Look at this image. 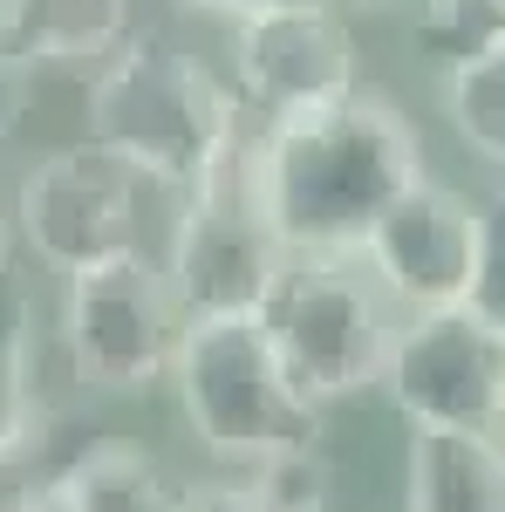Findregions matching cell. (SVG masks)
<instances>
[{"label": "cell", "mask_w": 505, "mask_h": 512, "mask_svg": "<svg viewBox=\"0 0 505 512\" xmlns=\"http://www.w3.org/2000/svg\"><path fill=\"white\" fill-rule=\"evenodd\" d=\"M0 512H55L48 492H0Z\"/></svg>", "instance_id": "21"}, {"label": "cell", "mask_w": 505, "mask_h": 512, "mask_svg": "<svg viewBox=\"0 0 505 512\" xmlns=\"http://www.w3.org/2000/svg\"><path fill=\"white\" fill-rule=\"evenodd\" d=\"M28 369H35V294L7 260L0 267V383H28Z\"/></svg>", "instance_id": "18"}, {"label": "cell", "mask_w": 505, "mask_h": 512, "mask_svg": "<svg viewBox=\"0 0 505 512\" xmlns=\"http://www.w3.org/2000/svg\"><path fill=\"white\" fill-rule=\"evenodd\" d=\"M287 246L267 226V212L246 192V171H226L219 185L178 198V226H171V260L164 280L178 294L185 321H226V315H260L273 287L287 274Z\"/></svg>", "instance_id": "7"}, {"label": "cell", "mask_w": 505, "mask_h": 512, "mask_svg": "<svg viewBox=\"0 0 505 512\" xmlns=\"http://www.w3.org/2000/svg\"><path fill=\"white\" fill-rule=\"evenodd\" d=\"M130 35V0H0V69L103 62Z\"/></svg>", "instance_id": "11"}, {"label": "cell", "mask_w": 505, "mask_h": 512, "mask_svg": "<svg viewBox=\"0 0 505 512\" xmlns=\"http://www.w3.org/2000/svg\"><path fill=\"white\" fill-rule=\"evenodd\" d=\"M48 499H55V512H178L185 506V485H171L157 472V458H144L137 444L89 437L76 458L55 472Z\"/></svg>", "instance_id": "13"}, {"label": "cell", "mask_w": 505, "mask_h": 512, "mask_svg": "<svg viewBox=\"0 0 505 512\" xmlns=\"http://www.w3.org/2000/svg\"><path fill=\"white\" fill-rule=\"evenodd\" d=\"M239 171L287 253H362L369 226L424 178V144L383 89H349L328 110L267 123Z\"/></svg>", "instance_id": "1"}, {"label": "cell", "mask_w": 505, "mask_h": 512, "mask_svg": "<svg viewBox=\"0 0 505 512\" xmlns=\"http://www.w3.org/2000/svg\"><path fill=\"white\" fill-rule=\"evenodd\" d=\"M260 328L308 403H342L383 383L403 321L362 253H294L260 308Z\"/></svg>", "instance_id": "4"}, {"label": "cell", "mask_w": 505, "mask_h": 512, "mask_svg": "<svg viewBox=\"0 0 505 512\" xmlns=\"http://www.w3.org/2000/svg\"><path fill=\"white\" fill-rule=\"evenodd\" d=\"M492 437H499V451H505V417H499V431H492Z\"/></svg>", "instance_id": "23"}, {"label": "cell", "mask_w": 505, "mask_h": 512, "mask_svg": "<svg viewBox=\"0 0 505 512\" xmlns=\"http://www.w3.org/2000/svg\"><path fill=\"white\" fill-rule=\"evenodd\" d=\"M178 512H280L267 492H253L246 478H212V485H185Z\"/></svg>", "instance_id": "19"}, {"label": "cell", "mask_w": 505, "mask_h": 512, "mask_svg": "<svg viewBox=\"0 0 505 512\" xmlns=\"http://www.w3.org/2000/svg\"><path fill=\"white\" fill-rule=\"evenodd\" d=\"M192 14H226V21H246V14H267V7H294V0H178Z\"/></svg>", "instance_id": "20"}, {"label": "cell", "mask_w": 505, "mask_h": 512, "mask_svg": "<svg viewBox=\"0 0 505 512\" xmlns=\"http://www.w3.org/2000/svg\"><path fill=\"white\" fill-rule=\"evenodd\" d=\"M7 239H14V226H7V212H0V267H7Z\"/></svg>", "instance_id": "22"}, {"label": "cell", "mask_w": 505, "mask_h": 512, "mask_svg": "<svg viewBox=\"0 0 505 512\" xmlns=\"http://www.w3.org/2000/svg\"><path fill=\"white\" fill-rule=\"evenodd\" d=\"M383 390L410 417V431L492 437L505 417V335L471 308L410 315L396 328Z\"/></svg>", "instance_id": "8"}, {"label": "cell", "mask_w": 505, "mask_h": 512, "mask_svg": "<svg viewBox=\"0 0 505 512\" xmlns=\"http://www.w3.org/2000/svg\"><path fill=\"white\" fill-rule=\"evenodd\" d=\"M410 41L424 48L430 62L458 69V62H471V55H485V48L505 41V0H417Z\"/></svg>", "instance_id": "15"}, {"label": "cell", "mask_w": 505, "mask_h": 512, "mask_svg": "<svg viewBox=\"0 0 505 512\" xmlns=\"http://www.w3.org/2000/svg\"><path fill=\"white\" fill-rule=\"evenodd\" d=\"M233 69L239 96L267 123L328 110L349 89H362L355 35L328 0H294V7H267V14L233 21Z\"/></svg>", "instance_id": "9"}, {"label": "cell", "mask_w": 505, "mask_h": 512, "mask_svg": "<svg viewBox=\"0 0 505 512\" xmlns=\"http://www.w3.org/2000/svg\"><path fill=\"white\" fill-rule=\"evenodd\" d=\"M89 137L137 164L157 192L192 198L239 164V103L219 76L157 28L130 35L96 62L89 82Z\"/></svg>", "instance_id": "2"}, {"label": "cell", "mask_w": 505, "mask_h": 512, "mask_svg": "<svg viewBox=\"0 0 505 512\" xmlns=\"http://www.w3.org/2000/svg\"><path fill=\"white\" fill-rule=\"evenodd\" d=\"M178 335H185V308H178V294L151 253L69 274L62 342H69V362H76L82 383L117 396L151 390L157 376H171Z\"/></svg>", "instance_id": "6"}, {"label": "cell", "mask_w": 505, "mask_h": 512, "mask_svg": "<svg viewBox=\"0 0 505 512\" xmlns=\"http://www.w3.org/2000/svg\"><path fill=\"white\" fill-rule=\"evenodd\" d=\"M444 103H451V123H458V137L471 151L505 164V41L444 76Z\"/></svg>", "instance_id": "14"}, {"label": "cell", "mask_w": 505, "mask_h": 512, "mask_svg": "<svg viewBox=\"0 0 505 512\" xmlns=\"http://www.w3.org/2000/svg\"><path fill=\"white\" fill-rule=\"evenodd\" d=\"M362 260L403 315L465 308L471 274H478V205L451 185H437V178H417L369 226Z\"/></svg>", "instance_id": "10"}, {"label": "cell", "mask_w": 505, "mask_h": 512, "mask_svg": "<svg viewBox=\"0 0 505 512\" xmlns=\"http://www.w3.org/2000/svg\"><path fill=\"white\" fill-rule=\"evenodd\" d=\"M465 308L505 335V192L492 205H478V274H471Z\"/></svg>", "instance_id": "16"}, {"label": "cell", "mask_w": 505, "mask_h": 512, "mask_svg": "<svg viewBox=\"0 0 505 512\" xmlns=\"http://www.w3.org/2000/svg\"><path fill=\"white\" fill-rule=\"evenodd\" d=\"M171 383L185 403V424L212 458L233 465H273L287 451L321 444V403L287 383L260 315H226V321H185Z\"/></svg>", "instance_id": "3"}, {"label": "cell", "mask_w": 505, "mask_h": 512, "mask_svg": "<svg viewBox=\"0 0 505 512\" xmlns=\"http://www.w3.org/2000/svg\"><path fill=\"white\" fill-rule=\"evenodd\" d=\"M403 512H505V451L471 431H410Z\"/></svg>", "instance_id": "12"}, {"label": "cell", "mask_w": 505, "mask_h": 512, "mask_svg": "<svg viewBox=\"0 0 505 512\" xmlns=\"http://www.w3.org/2000/svg\"><path fill=\"white\" fill-rule=\"evenodd\" d=\"M48 437H55V417L41 410L35 383H0V478L21 472Z\"/></svg>", "instance_id": "17"}, {"label": "cell", "mask_w": 505, "mask_h": 512, "mask_svg": "<svg viewBox=\"0 0 505 512\" xmlns=\"http://www.w3.org/2000/svg\"><path fill=\"white\" fill-rule=\"evenodd\" d=\"M151 178L117 151H103L96 137L69 144L55 158H41L21 192H14V226L35 246L41 267L55 274H82L103 260H130L144 253V212H151Z\"/></svg>", "instance_id": "5"}]
</instances>
